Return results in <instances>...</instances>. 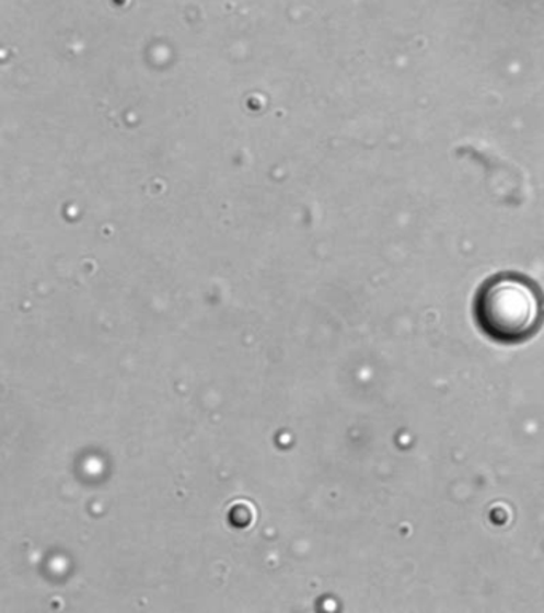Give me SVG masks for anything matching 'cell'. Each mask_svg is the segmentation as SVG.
<instances>
[{"instance_id":"1","label":"cell","mask_w":544,"mask_h":613,"mask_svg":"<svg viewBox=\"0 0 544 613\" xmlns=\"http://www.w3.org/2000/svg\"><path fill=\"white\" fill-rule=\"evenodd\" d=\"M476 319L498 343L516 344L532 336L543 319V301L532 281L518 275H498L481 289Z\"/></svg>"}]
</instances>
